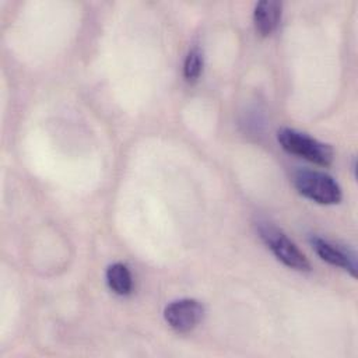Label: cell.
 I'll use <instances>...</instances> for the list:
<instances>
[{
	"label": "cell",
	"mask_w": 358,
	"mask_h": 358,
	"mask_svg": "<svg viewBox=\"0 0 358 358\" xmlns=\"http://www.w3.org/2000/svg\"><path fill=\"white\" fill-rule=\"evenodd\" d=\"M277 140L280 145L289 154L302 157L317 165L327 166L334 158L333 148L329 144H324L294 129H280L277 133Z\"/></svg>",
	"instance_id": "6da1fadb"
},
{
	"label": "cell",
	"mask_w": 358,
	"mask_h": 358,
	"mask_svg": "<svg viewBox=\"0 0 358 358\" xmlns=\"http://www.w3.org/2000/svg\"><path fill=\"white\" fill-rule=\"evenodd\" d=\"M292 182L302 196L320 204H337L343 196L336 179L319 171L298 169L294 172Z\"/></svg>",
	"instance_id": "7a4b0ae2"
},
{
	"label": "cell",
	"mask_w": 358,
	"mask_h": 358,
	"mask_svg": "<svg viewBox=\"0 0 358 358\" xmlns=\"http://www.w3.org/2000/svg\"><path fill=\"white\" fill-rule=\"evenodd\" d=\"M259 234L274 256L289 268L298 271H309L310 264L296 245L278 228L271 224L259 225Z\"/></svg>",
	"instance_id": "3957f363"
},
{
	"label": "cell",
	"mask_w": 358,
	"mask_h": 358,
	"mask_svg": "<svg viewBox=\"0 0 358 358\" xmlns=\"http://www.w3.org/2000/svg\"><path fill=\"white\" fill-rule=\"evenodd\" d=\"M203 305L199 301L190 298L175 301L169 303L164 310L166 323L179 333H187L193 330L203 319Z\"/></svg>",
	"instance_id": "277c9868"
},
{
	"label": "cell",
	"mask_w": 358,
	"mask_h": 358,
	"mask_svg": "<svg viewBox=\"0 0 358 358\" xmlns=\"http://www.w3.org/2000/svg\"><path fill=\"white\" fill-rule=\"evenodd\" d=\"M310 243L320 259H323L324 262H327L331 266H337V267L347 270L352 277H355L357 262H355V256L351 252H348L344 248L337 246L329 241H324L319 236H312Z\"/></svg>",
	"instance_id": "5b68a950"
},
{
	"label": "cell",
	"mask_w": 358,
	"mask_h": 358,
	"mask_svg": "<svg viewBox=\"0 0 358 358\" xmlns=\"http://www.w3.org/2000/svg\"><path fill=\"white\" fill-rule=\"evenodd\" d=\"M281 3L275 0L259 1L255 7L253 22L257 34L262 36H268L277 28L281 18Z\"/></svg>",
	"instance_id": "8992f818"
},
{
	"label": "cell",
	"mask_w": 358,
	"mask_h": 358,
	"mask_svg": "<svg viewBox=\"0 0 358 358\" xmlns=\"http://www.w3.org/2000/svg\"><path fill=\"white\" fill-rule=\"evenodd\" d=\"M106 281L109 288L117 295H127L131 292L133 280L129 268L122 263H113L106 270Z\"/></svg>",
	"instance_id": "52a82bcc"
},
{
	"label": "cell",
	"mask_w": 358,
	"mask_h": 358,
	"mask_svg": "<svg viewBox=\"0 0 358 358\" xmlns=\"http://www.w3.org/2000/svg\"><path fill=\"white\" fill-rule=\"evenodd\" d=\"M201 70H203V56H201V52L194 48L187 53L183 64V76L186 81L187 83L197 81L201 74Z\"/></svg>",
	"instance_id": "ba28073f"
}]
</instances>
